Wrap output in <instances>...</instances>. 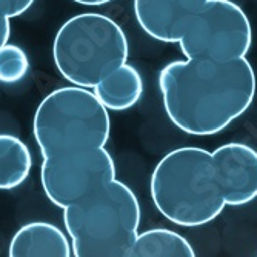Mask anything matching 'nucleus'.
I'll return each mask as SVG.
<instances>
[{"instance_id": "2eb2a0df", "label": "nucleus", "mask_w": 257, "mask_h": 257, "mask_svg": "<svg viewBox=\"0 0 257 257\" xmlns=\"http://www.w3.org/2000/svg\"><path fill=\"white\" fill-rule=\"evenodd\" d=\"M33 4L34 0H0V13H4L10 19H13L28 11Z\"/></svg>"}, {"instance_id": "9d476101", "label": "nucleus", "mask_w": 257, "mask_h": 257, "mask_svg": "<svg viewBox=\"0 0 257 257\" xmlns=\"http://www.w3.org/2000/svg\"><path fill=\"white\" fill-rule=\"evenodd\" d=\"M10 257H69L71 242L65 232L48 222H31L20 226L8 246Z\"/></svg>"}, {"instance_id": "dca6fc26", "label": "nucleus", "mask_w": 257, "mask_h": 257, "mask_svg": "<svg viewBox=\"0 0 257 257\" xmlns=\"http://www.w3.org/2000/svg\"><path fill=\"white\" fill-rule=\"evenodd\" d=\"M10 31H11L10 17L4 13H0V48H2L5 43H8Z\"/></svg>"}, {"instance_id": "6e6552de", "label": "nucleus", "mask_w": 257, "mask_h": 257, "mask_svg": "<svg viewBox=\"0 0 257 257\" xmlns=\"http://www.w3.org/2000/svg\"><path fill=\"white\" fill-rule=\"evenodd\" d=\"M226 205L242 206L257 199V151L242 142H229L211 151Z\"/></svg>"}, {"instance_id": "f3484780", "label": "nucleus", "mask_w": 257, "mask_h": 257, "mask_svg": "<svg viewBox=\"0 0 257 257\" xmlns=\"http://www.w3.org/2000/svg\"><path fill=\"white\" fill-rule=\"evenodd\" d=\"M73 2L80 4V5H88V7H100V5L112 2V0H73Z\"/></svg>"}, {"instance_id": "f8f14e48", "label": "nucleus", "mask_w": 257, "mask_h": 257, "mask_svg": "<svg viewBox=\"0 0 257 257\" xmlns=\"http://www.w3.org/2000/svg\"><path fill=\"white\" fill-rule=\"evenodd\" d=\"M30 148L17 136L0 133V191H10L25 182L31 173Z\"/></svg>"}, {"instance_id": "39448f33", "label": "nucleus", "mask_w": 257, "mask_h": 257, "mask_svg": "<svg viewBox=\"0 0 257 257\" xmlns=\"http://www.w3.org/2000/svg\"><path fill=\"white\" fill-rule=\"evenodd\" d=\"M130 45L117 22L99 13L68 19L53 42V59L65 80L92 89L111 71L126 63Z\"/></svg>"}, {"instance_id": "f03ea898", "label": "nucleus", "mask_w": 257, "mask_h": 257, "mask_svg": "<svg viewBox=\"0 0 257 257\" xmlns=\"http://www.w3.org/2000/svg\"><path fill=\"white\" fill-rule=\"evenodd\" d=\"M151 200L174 225L196 228L217 219L226 206L211 151L180 147L163 156L150 179Z\"/></svg>"}, {"instance_id": "1a4fd4ad", "label": "nucleus", "mask_w": 257, "mask_h": 257, "mask_svg": "<svg viewBox=\"0 0 257 257\" xmlns=\"http://www.w3.org/2000/svg\"><path fill=\"white\" fill-rule=\"evenodd\" d=\"M208 0H134V17L150 37L177 43Z\"/></svg>"}, {"instance_id": "0eeeda50", "label": "nucleus", "mask_w": 257, "mask_h": 257, "mask_svg": "<svg viewBox=\"0 0 257 257\" xmlns=\"http://www.w3.org/2000/svg\"><path fill=\"white\" fill-rule=\"evenodd\" d=\"M114 179L115 163L105 147L46 157L40 167L45 196L62 209L82 200Z\"/></svg>"}, {"instance_id": "4468645a", "label": "nucleus", "mask_w": 257, "mask_h": 257, "mask_svg": "<svg viewBox=\"0 0 257 257\" xmlns=\"http://www.w3.org/2000/svg\"><path fill=\"white\" fill-rule=\"evenodd\" d=\"M30 71V59L25 50L13 43H5L0 48V83L14 85L27 77Z\"/></svg>"}, {"instance_id": "ddd939ff", "label": "nucleus", "mask_w": 257, "mask_h": 257, "mask_svg": "<svg viewBox=\"0 0 257 257\" xmlns=\"http://www.w3.org/2000/svg\"><path fill=\"white\" fill-rule=\"evenodd\" d=\"M194 248L179 232L154 228L137 234L128 257H194Z\"/></svg>"}, {"instance_id": "423d86ee", "label": "nucleus", "mask_w": 257, "mask_h": 257, "mask_svg": "<svg viewBox=\"0 0 257 257\" xmlns=\"http://www.w3.org/2000/svg\"><path fill=\"white\" fill-rule=\"evenodd\" d=\"M177 43L186 59L213 62L242 59L252 43L251 22L232 0H208Z\"/></svg>"}, {"instance_id": "f257e3e1", "label": "nucleus", "mask_w": 257, "mask_h": 257, "mask_svg": "<svg viewBox=\"0 0 257 257\" xmlns=\"http://www.w3.org/2000/svg\"><path fill=\"white\" fill-rule=\"evenodd\" d=\"M255 88L246 57L174 60L159 73L163 109L174 126L191 136H213L228 128L249 109Z\"/></svg>"}, {"instance_id": "20e7f679", "label": "nucleus", "mask_w": 257, "mask_h": 257, "mask_svg": "<svg viewBox=\"0 0 257 257\" xmlns=\"http://www.w3.org/2000/svg\"><path fill=\"white\" fill-rule=\"evenodd\" d=\"M33 134L43 159L102 148L111 136L109 111L82 86H63L36 109Z\"/></svg>"}, {"instance_id": "7ed1b4c3", "label": "nucleus", "mask_w": 257, "mask_h": 257, "mask_svg": "<svg viewBox=\"0 0 257 257\" xmlns=\"http://www.w3.org/2000/svg\"><path fill=\"white\" fill-rule=\"evenodd\" d=\"M63 223L76 257H128L139 234L140 205L117 179L63 208Z\"/></svg>"}, {"instance_id": "9b49d317", "label": "nucleus", "mask_w": 257, "mask_h": 257, "mask_svg": "<svg viewBox=\"0 0 257 257\" xmlns=\"http://www.w3.org/2000/svg\"><path fill=\"white\" fill-rule=\"evenodd\" d=\"M92 92L108 111L120 112L133 108L140 100L144 80L136 66L126 62L102 79L97 86L92 88Z\"/></svg>"}]
</instances>
